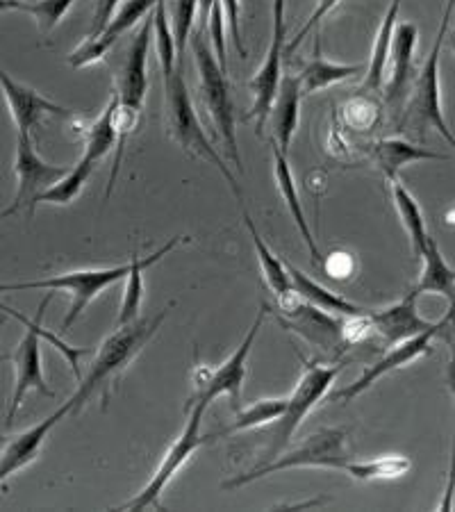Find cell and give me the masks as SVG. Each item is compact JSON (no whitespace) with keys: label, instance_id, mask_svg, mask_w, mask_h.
I'll list each match as a JSON object with an SVG mask.
<instances>
[{"label":"cell","instance_id":"obj_1","mask_svg":"<svg viewBox=\"0 0 455 512\" xmlns=\"http://www.w3.org/2000/svg\"><path fill=\"white\" fill-rule=\"evenodd\" d=\"M51 299H53V292L48 294L44 301H41L35 319H26L23 315H19V312H16V310L7 308V305L0 303V310H3L5 315L19 319L21 324L26 326V335H23L21 344L16 346V351L12 355V362H14V392H12V399H10V410H7V415H5V426L7 428L14 426L16 412L21 410V403L28 396V392L35 390V392L44 394V396H55V392L51 390V387L46 385L44 367H41V340L51 342L55 349L64 355L66 362H69L71 371H73V376H76V381H80V378H82L80 358H85V355L94 353L91 349H82V346L66 344L55 333H48V330L41 326V317H44V310L48 308V303H51Z\"/></svg>","mask_w":455,"mask_h":512},{"label":"cell","instance_id":"obj_2","mask_svg":"<svg viewBox=\"0 0 455 512\" xmlns=\"http://www.w3.org/2000/svg\"><path fill=\"white\" fill-rule=\"evenodd\" d=\"M153 41V12L146 16L142 28L130 41L128 55L117 76V92H114V128H117V153H114L110 183H107V194L110 198L114 185H117V173L121 167L123 153L132 132L137 130L139 119H142L146 92H148V53H151Z\"/></svg>","mask_w":455,"mask_h":512},{"label":"cell","instance_id":"obj_3","mask_svg":"<svg viewBox=\"0 0 455 512\" xmlns=\"http://www.w3.org/2000/svg\"><path fill=\"white\" fill-rule=\"evenodd\" d=\"M167 310L162 308L157 315L135 319L126 326H119L114 335L107 337L101 344V349L96 351V358L91 362V369L85 378H80L78 392L71 396L73 399V412L85 408V403L91 396L101 392L103 401L110 396L112 385L119 381L123 371L128 369L132 360L144 351V346L153 340V335L160 330L162 321L167 319Z\"/></svg>","mask_w":455,"mask_h":512},{"label":"cell","instance_id":"obj_4","mask_svg":"<svg viewBox=\"0 0 455 512\" xmlns=\"http://www.w3.org/2000/svg\"><path fill=\"white\" fill-rule=\"evenodd\" d=\"M164 80V117H167V130L169 137L176 142L187 155L201 158L208 164H212L226 183L233 189V194L242 201V187H239L233 171L228 169L226 160L217 153V148L212 146L208 132L203 130V123L198 119L194 110L192 96H189L187 80L182 76V64H176L171 71L162 73Z\"/></svg>","mask_w":455,"mask_h":512},{"label":"cell","instance_id":"obj_5","mask_svg":"<svg viewBox=\"0 0 455 512\" xmlns=\"http://www.w3.org/2000/svg\"><path fill=\"white\" fill-rule=\"evenodd\" d=\"M192 51H194V62L198 69V80H201L203 103L208 107L210 119L219 132L228 160L235 164L237 173H242L244 167H242V158H239L235 105H233V96H230L228 73L221 71V66L217 62V57H214L208 39L203 35V30H196L192 35Z\"/></svg>","mask_w":455,"mask_h":512},{"label":"cell","instance_id":"obj_6","mask_svg":"<svg viewBox=\"0 0 455 512\" xmlns=\"http://www.w3.org/2000/svg\"><path fill=\"white\" fill-rule=\"evenodd\" d=\"M349 456H346V431L342 428H321L319 433L310 435L301 447L294 451H287L283 456L264 462L258 469L248 474H239L230 481L223 483V490H239L248 483L260 481V478L285 472V469H299V467H312V469H346L349 465Z\"/></svg>","mask_w":455,"mask_h":512},{"label":"cell","instance_id":"obj_7","mask_svg":"<svg viewBox=\"0 0 455 512\" xmlns=\"http://www.w3.org/2000/svg\"><path fill=\"white\" fill-rule=\"evenodd\" d=\"M303 362V374L296 383L292 396L287 399L285 412L278 417L276 433L271 435V447L267 451V462L278 458L283 449L292 440L296 428L303 424V419L310 415L314 406H319L321 401L328 396L330 385L335 383V378L344 371V362H337V365H324L319 360H308L305 355L299 353Z\"/></svg>","mask_w":455,"mask_h":512},{"label":"cell","instance_id":"obj_8","mask_svg":"<svg viewBox=\"0 0 455 512\" xmlns=\"http://www.w3.org/2000/svg\"><path fill=\"white\" fill-rule=\"evenodd\" d=\"M130 262L119 264V267H103V269H80L69 271V274L41 278V280H23V283H3L0 285V294L7 292H21V289H46V292H69L71 294V308L66 312L62 321V333H69L73 324L82 317L87 305L103 294L107 287L119 283L128 276Z\"/></svg>","mask_w":455,"mask_h":512},{"label":"cell","instance_id":"obj_9","mask_svg":"<svg viewBox=\"0 0 455 512\" xmlns=\"http://www.w3.org/2000/svg\"><path fill=\"white\" fill-rule=\"evenodd\" d=\"M453 7H455V0H449L440 32H437V37H435L433 51H430L424 69H421L419 78L415 80L412 96H408L410 98L408 117L412 121V126H415L419 132L435 128L455 151V137L444 121L442 94H440V55H442V44L446 39V30H449V23L453 16Z\"/></svg>","mask_w":455,"mask_h":512},{"label":"cell","instance_id":"obj_10","mask_svg":"<svg viewBox=\"0 0 455 512\" xmlns=\"http://www.w3.org/2000/svg\"><path fill=\"white\" fill-rule=\"evenodd\" d=\"M187 424L182 428V433L178 435V440L171 444L169 451L164 453V458L160 462V467L155 469V474L142 492L137 494L135 499H130L128 503H123L119 510H148V508H162L160 506V497L162 492L167 490V485L173 481L185 462L194 456V453L203 447L205 442H212V435H201V426H203V415L205 408L203 403H192L187 406Z\"/></svg>","mask_w":455,"mask_h":512},{"label":"cell","instance_id":"obj_11","mask_svg":"<svg viewBox=\"0 0 455 512\" xmlns=\"http://www.w3.org/2000/svg\"><path fill=\"white\" fill-rule=\"evenodd\" d=\"M264 317H267V303H262V308L255 317L253 326L248 328L246 337L242 344L237 346V351L230 355V358L223 362L219 369L208 371V369H198L194 374L196 381V394L189 399L187 406L192 403H203L205 408L219 399V396H228L233 401L235 410H239V401H242V387L246 381V365H248V355L253 351V344L258 340V333L264 324Z\"/></svg>","mask_w":455,"mask_h":512},{"label":"cell","instance_id":"obj_12","mask_svg":"<svg viewBox=\"0 0 455 512\" xmlns=\"http://www.w3.org/2000/svg\"><path fill=\"white\" fill-rule=\"evenodd\" d=\"M71 167H60V164L44 162L32 146V137L16 132V194L10 208L3 210V217L26 210L28 217H35L39 196L53 187L57 180L64 178Z\"/></svg>","mask_w":455,"mask_h":512},{"label":"cell","instance_id":"obj_13","mask_svg":"<svg viewBox=\"0 0 455 512\" xmlns=\"http://www.w3.org/2000/svg\"><path fill=\"white\" fill-rule=\"evenodd\" d=\"M453 317H455V299L451 301V308H449V312H446V317H442L440 321H437V324H433V328H428V330H424V333H419L415 337H410V340L396 344L394 349L385 355V358H380L378 362H374V365L364 369L358 381L342 387V390H335L333 394L326 396V399L333 401V403L353 401L355 396L367 392L369 387L378 383L383 376L392 374V371L410 365V362H415L417 358H421V355L430 353V342H433V337L440 335V330L444 326H449Z\"/></svg>","mask_w":455,"mask_h":512},{"label":"cell","instance_id":"obj_14","mask_svg":"<svg viewBox=\"0 0 455 512\" xmlns=\"http://www.w3.org/2000/svg\"><path fill=\"white\" fill-rule=\"evenodd\" d=\"M276 315L280 326L289 330V333L301 335L305 342L321 346V349L326 351H335L339 346H344V319L339 315H330V312L314 308V305L301 301L296 294L287 301H278Z\"/></svg>","mask_w":455,"mask_h":512},{"label":"cell","instance_id":"obj_15","mask_svg":"<svg viewBox=\"0 0 455 512\" xmlns=\"http://www.w3.org/2000/svg\"><path fill=\"white\" fill-rule=\"evenodd\" d=\"M285 3L287 0H273V30L271 44L262 66L251 80L253 92V110L251 117L258 123V132H262L264 121L269 119L273 98H276L280 78H283V44H285Z\"/></svg>","mask_w":455,"mask_h":512},{"label":"cell","instance_id":"obj_16","mask_svg":"<svg viewBox=\"0 0 455 512\" xmlns=\"http://www.w3.org/2000/svg\"><path fill=\"white\" fill-rule=\"evenodd\" d=\"M162 0H123L121 7L107 23L105 30L96 37H87L82 44L69 55V64L73 69H85L96 62H101L107 51L117 44V39L126 35L130 28H135L139 21H144Z\"/></svg>","mask_w":455,"mask_h":512},{"label":"cell","instance_id":"obj_17","mask_svg":"<svg viewBox=\"0 0 455 512\" xmlns=\"http://www.w3.org/2000/svg\"><path fill=\"white\" fill-rule=\"evenodd\" d=\"M0 92L5 96V103L10 107V114L16 123V132L32 137L41 126L44 117H71V112L66 107L48 101L46 96H41L37 89L21 85L14 78L0 69Z\"/></svg>","mask_w":455,"mask_h":512},{"label":"cell","instance_id":"obj_18","mask_svg":"<svg viewBox=\"0 0 455 512\" xmlns=\"http://www.w3.org/2000/svg\"><path fill=\"white\" fill-rule=\"evenodd\" d=\"M69 412H73V399L64 403L62 408H57L53 415H48L46 419L37 421L35 426L26 428V431L10 437L5 442L3 451H0V485H3L7 478H12L14 474H19L21 469H26L28 465L37 460L41 447H44L46 437L51 435L53 428L60 424V419H64Z\"/></svg>","mask_w":455,"mask_h":512},{"label":"cell","instance_id":"obj_19","mask_svg":"<svg viewBox=\"0 0 455 512\" xmlns=\"http://www.w3.org/2000/svg\"><path fill=\"white\" fill-rule=\"evenodd\" d=\"M421 292L417 287L410 289V294L401 299L399 303L390 305V308H383L378 312H369L371 326H374V333H378L387 344H401L410 337H415L424 330L433 328V324H428L426 319H421L419 310H417V301H419Z\"/></svg>","mask_w":455,"mask_h":512},{"label":"cell","instance_id":"obj_20","mask_svg":"<svg viewBox=\"0 0 455 512\" xmlns=\"http://www.w3.org/2000/svg\"><path fill=\"white\" fill-rule=\"evenodd\" d=\"M417 41H419V32L415 23L405 21L401 26H396L390 62H387L392 64V76H390V82H387V92H385V98L390 105H399L403 101H408L412 73H415Z\"/></svg>","mask_w":455,"mask_h":512},{"label":"cell","instance_id":"obj_21","mask_svg":"<svg viewBox=\"0 0 455 512\" xmlns=\"http://www.w3.org/2000/svg\"><path fill=\"white\" fill-rule=\"evenodd\" d=\"M271 155H273V178H276L278 194H280V198H283L289 217L294 219L296 228H299L301 239H303L305 249L310 251L312 262L319 264L324 258H321L317 242H314L312 230L308 226V219H305L299 189H296V183H294V173H292V169H289V162H287V153L280 151V146L273 142V139H271Z\"/></svg>","mask_w":455,"mask_h":512},{"label":"cell","instance_id":"obj_22","mask_svg":"<svg viewBox=\"0 0 455 512\" xmlns=\"http://www.w3.org/2000/svg\"><path fill=\"white\" fill-rule=\"evenodd\" d=\"M301 98H303V94H301L299 76H289V73H283L276 98H273L271 112H269L273 142L280 146V151L283 153L289 151V144H292L294 132H296V128H299Z\"/></svg>","mask_w":455,"mask_h":512},{"label":"cell","instance_id":"obj_23","mask_svg":"<svg viewBox=\"0 0 455 512\" xmlns=\"http://www.w3.org/2000/svg\"><path fill=\"white\" fill-rule=\"evenodd\" d=\"M180 242H185V235L169 239L167 244L160 246V249H157L153 255H148V258H139V255H132L130 271L126 276V280H128L126 294H123L121 310H119V317H117L119 326H126V324H130V321H135L139 317V310H142V301H144V271L148 267H153V264L160 262L164 255L176 249Z\"/></svg>","mask_w":455,"mask_h":512},{"label":"cell","instance_id":"obj_24","mask_svg":"<svg viewBox=\"0 0 455 512\" xmlns=\"http://www.w3.org/2000/svg\"><path fill=\"white\" fill-rule=\"evenodd\" d=\"M285 267L289 271V278L294 283V292L301 301L314 305V308L330 312V315H339V317H358V315H367V308H360L351 301H346L344 296H339L335 292H330L328 287L319 285L317 280H312L310 276H305L303 271H299L294 264L285 262Z\"/></svg>","mask_w":455,"mask_h":512},{"label":"cell","instance_id":"obj_25","mask_svg":"<svg viewBox=\"0 0 455 512\" xmlns=\"http://www.w3.org/2000/svg\"><path fill=\"white\" fill-rule=\"evenodd\" d=\"M371 155H374L376 167L385 173L390 183L399 178V171L405 164H415L421 160H446V155L426 151V148L405 142V139H383L374 146Z\"/></svg>","mask_w":455,"mask_h":512},{"label":"cell","instance_id":"obj_26","mask_svg":"<svg viewBox=\"0 0 455 512\" xmlns=\"http://www.w3.org/2000/svg\"><path fill=\"white\" fill-rule=\"evenodd\" d=\"M362 71H364L362 64L328 62L326 57L321 55V39H317V46H314V57L299 76L301 94L308 96L314 92H324V89H328L330 85H337V82L349 80L353 76H358V73H362Z\"/></svg>","mask_w":455,"mask_h":512},{"label":"cell","instance_id":"obj_27","mask_svg":"<svg viewBox=\"0 0 455 512\" xmlns=\"http://www.w3.org/2000/svg\"><path fill=\"white\" fill-rule=\"evenodd\" d=\"M244 224L248 228V233H251V237H253V246H255V253H258L262 276H264V280H267L269 289L276 294L278 301L292 299L296 292H294V283H292V278H289L285 262L271 253L267 242H264L258 233V228H255L251 214H248L246 210H244Z\"/></svg>","mask_w":455,"mask_h":512},{"label":"cell","instance_id":"obj_28","mask_svg":"<svg viewBox=\"0 0 455 512\" xmlns=\"http://www.w3.org/2000/svg\"><path fill=\"white\" fill-rule=\"evenodd\" d=\"M424 269H421V278L415 285L421 294H440L446 299H455V269L446 264L440 246L433 237H428V244L424 249Z\"/></svg>","mask_w":455,"mask_h":512},{"label":"cell","instance_id":"obj_29","mask_svg":"<svg viewBox=\"0 0 455 512\" xmlns=\"http://www.w3.org/2000/svg\"><path fill=\"white\" fill-rule=\"evenodd\" d=\"M392 198H394V208H396V212H399L405 233H408L412 255H415V260H421V255H424V249L428 244V237H430L426 230L424 212H421L419 203L415 201V196H412L408 189L399 183V180H392Z\"/></svg>","mask_w":455,"mask_h":512},{"label":"cell","instance_id":"obj_30","mask_svg":"<svg viewBox=\"0 0 455 512\" xmlns=\"http://www.w3.org/2000/svg\"><path fill=\"white\" fill-rule=\"evenodd\" d=\"M401 3L403 0H392L390 10H387V14L383 16V23H380V28L376 32L374 48H371V62L367 66V80H364V85H367L369 89H378L380 85H383L387 62H390L392 39H394L396 21H399Z\"/></svg>","mask_w":455,"mask_h":512},{"label":"cell","instance_id":"obj_31","mask_svg":"<svg viewBox=\"0 0 455 512\" xmlns=\"http://www.w3.org/2000/svg\"><path fill=\"white\" fill-rule=\"evenodd\" d=\"M94 169H96L94 162L87 160V158H80L76 167H71L64 178L57 180L53 187H48L46 192L39 196V203L71 205L82 194V189H85L87 180H89L91 173H94Z\"/></svg>","mask_w":455,"mask_h":512},{"label":"cell","instance_id":"obj_32","mask_svg":"<svg viewBox=\"0 0 455 512\" xmlns=\"http://www.w3.org/2000/svg\"><path fill=\"white\" fill-rule=\"evenodd\" d=\"M285 406H287V399L255 401L253 406L237 410V417L233 424L221 428V431H217V433H212V440H217V437H223V435H230V433L248 431V428H258V426L269 424V421H276L285 412Z\"/></svg>","mask_w":455,"mask_h":512},{"label":"cell","instance_id":"obj_33","mask_svg":"<svg viewBox=\"0 0 455 512\" xmlns=\"http://www.w3.org/2000/svg\"><path fill=\"white\" fill-rule=\"evenodd\" d=\"M412 462L403 456H387L378 460L367 462H349L344 472L360 483L369 481H392V478H401L410 472Z\"/></svg>","mask_w":455,"mask_h":512},{"label":"cell","instance_id":"obj_34","mask_svg":"<svg viewBox=\"0 0 455 512\" xmlns=\"http://www.w3.org/2000/svg\"><path fill=\"white\" fill-rule=\"evenodd\" d=\"M196 7L198 0H171V30L173 39H176V51H178V64H182L185 57L189 37H192L194 21H196Z\"/></svg>","mask_w":455,"mask_h":512},{"label":"cell","instance_id":"obj_35","mask_svg":"<svg viewBox=\"0 0 455 512\" xmlns=\"http://www.w3.org/2000/svg\"><path fill=\"white\" fill-rule=\"evenodd\" d=\"M76 0H35V3H23V12L35 16L41 35H48L66 14Z\"/></svg>","mask_w":455,"mask_h":512},{"label":"cell","instance_id":"obj_36","mask_svg":"<svg viewBox=\"0 0 455 512\" xmlns=\"http://www.w3.org/2000/svg\"><path fill=\"white\" fill-rule=\"evenodd\" d=\"M221 0H214L210 14L205 16V26L210 30V44L214 48V57L221 66L223 73H228V57H226V19H223Z\"/></svg>","mask_w":455,"mask_h":512},{"label":"cell","instance_id":"obj_37","mask_svg":"<svg viewBox=\"0 0 455 512\" xmlns=\"http://www.w3.org/2000/svg\"><path fill=\"white\" fill-rule=\"evenodd\" d=\"M339 3H342V0H319V5L314 7V12L310 14V19L305 21V26H303L299 32H296V37H294L292 41H289V46L285 48V53L289 55V53L294 51V48H299V46H301V41H303L305 37H308L310 32H312L314 28H317L319 23L324 21L330 12H333Z\"/></svg>","mask_w":455,"mask_h":512},{"label":"cell","instance_id":"obj_38","mask_svg":"<svg viewBox=\"0 0 455 512\" xmlns=\"http://www.w3.org/2000/svg\"><path fill=\"white\" fill-rule=\"evenodd\" d=\"M223 12L228 14V26H230V37H233V44L242 60L248 57V48L244 46L242 39V28H239V0H221Z\"/></svg>","mask_w":455,"mask_h":512},{"label":"cell","instance_id":"obj_39","mask_svg":"<svg viewBox=\"0 0 455 512\" xmlns=\"http://www.w3.org/2000/svg\"><path fill=\"white\" fill-rule=\"evenodd\" d=\"M121 3H123V0H98L96 12H94V26H91L89 37L101 35L107 23H110V19L114 16V12L119 10Z\"/></svg>","mask_w":455,"mask_h":512},{"label":"cell","instance_id":"obj_40","mask_svg":"<svg viewBox=\"0 0 455 512\" xmlns=\"http://www.w3.org/2000/svg\"><path fill=\"white\" fill-rule=\"evenodd\" d=\"M355 269V260L349 253L337 251L326 260V274L333 278H349Z\"/></svg>","mask_w":455,"mask_h":512},{"label":"cell","instance_id":"obj_41","mask_svg":"<svg viewBox=\"0 0 455 512\" xmlns=\"http://www.w3.org/2000/svg\"><path fill=\"white\" fill-rule=\"evenodd\" d=\"M451 326H453V353H451L449 369H446V381H449L451 394H453V399H455V317L451 319Z\"/></svg>","mask_w":455,"mask_h":512},{"label":"cell","instance_id":"obj_42","mask_svg":"<svg viewBox=\"0 0 455 512\" xmlns=\"http://www.w3.org/2000/svg\"><path fill=\"white\" fill-rule=\"evenodd\" d=\"M10 10H23L21 0H0V14L10 12Z\"/></svg>","mask_w":455,"mask_h":512},{"label":"cell","instance_id":"obj_43","mask_svg":"<svg viewBox=\"0 0 455 512\" xmlns=\"http://www.w3.org/2000/svg\"><path fill=\"white\" fill-rule=\"evenodd\" d=\"M451 51L455 55V7H453V32H451Z\"/></svg>","mask_w":455,"mask_h":512},{"label":"cell","instance_id":"obj_44","mask_svg":"<svg viewBox=\"0 0 455 512\" xmlns=\"http://www.w3.org/2000/svg\"><path fill=\"white\" fill-rule=\"evenodd\" d=\"M3 324H5V315H3V310H0V328H3Z\"/></svg>","mask_w":455,"mask_h":512}]
</instances>
